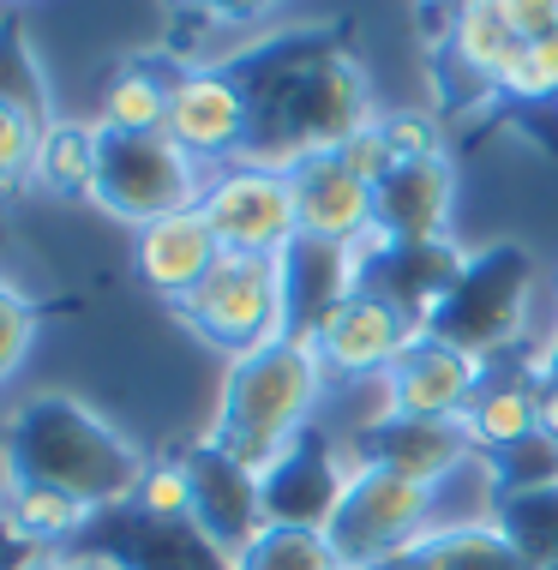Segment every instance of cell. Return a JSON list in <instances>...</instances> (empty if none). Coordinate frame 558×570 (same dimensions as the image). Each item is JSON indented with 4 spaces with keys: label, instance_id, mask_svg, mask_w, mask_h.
Listing matches in <instances>:
<instances>
[{
    "label": "cell",
    "instance_id": "4dcf8cb0",
    "mask_svg": "<svg viewBox=\"0 0 558 570\" xmlns=\"http://www.w3.org/2000/svg\"><path fill=\"white\" fill-rule=\"evenodd\" d=\"M49 570H97V564H85V559H60V564H49Z\"/></svg>",
    "mask_w": 558,
    "mask_h": 570
},
{
    "label": "cell",
    "instance_id": "1f68e13d",
    "mask_svg": "<svg viewBox=\"0 0 558 570\" xmlns=\"http://www.w3.org/2000/svg\"><path fill=\"white\" fill-rule=\"evenodd\" d=\"M552 295H558V276H552Z\"/></svg>",
    "mask_w": 558,
    "mask_h": 570
},
{
    "label": "cell",
    "instance_id": "7c38bea8",
    "mask_svg": "<svg viewBox=\"0 0 558 570\" xmlns=\"http://www.w3.org/2000/svg\"><path fill=\"white\" fill-rule=\"evenodd\" d=\"M223 265V240L205 217V205L175 210V217H157L133 235V271L150 295H163L168 306L186 301L205 276Z\"/></svg>",
    "mask_w": 558,
    "mask_h": 570
},
{
    "label": "cell",
    "instance_id": "f546056e",
    "mask_svg": "<svg viewBox=\"0 0 558 570\" xmlns=\"http://www.w3.org/2000/svg\"><path fill=\"white\" fill-rule=\"evenodd\" d=\"M540 439L558 451V384H540Z\"/></svg>",
    "mask_w": 558,
    "mask_h": 570
},
{
    "label": "cell",
    "instance_id": "ffe728a7",
    "mask_svg": "<svg viewBox=\"0 0 558 570\" xmlns=\"http://www.w3.org/2000/svg\"><path fill=\"white\" fill-rule=\"evenodd\" d=\"M180 72L150 67V60H127L102 90V127L108 132H168V102H175Z\"/></svg>",
    "mask_w": 558,
    "mask_h": 570
},
{
    "label": "cell",
    "instance_id": "3957f363",
    "mask_svg": "<svg viewBox=\"0 0 558 570\" xmlns=\"http://www.w3.org/2000/svg\"><path fill=\"white\" fill-rule=\"evenodd\" d=\"M7 469L19 481L60 487L85 499L90 511L102 504H127L150 462L133 451V439L115 421L90 414L72 396H37L19 421L7 426Z\"/></svg>",
    "mask_w": 558,
    "mask_h": 570
},
{
    "label": "cell",
    "instance_id": "cb8c5ba5",
    "mask_svg": "<svg viewBox=\"0 0 558 570\" xmlns=\"http://www.w3.org/2000/svg\"><path fill=\"white\" fill-rule=\"evenodd\" d=\"M37 331H42L37 301H30L19 283H7V276H0V391H7V384L19 379V366L30 361Z\"/></svg>",
    "mask_w": 558,
    "mask_h": 570
},
{
    "label": "cell",
    "instance_id": "2e32d148",
    "mask_svg": "<svg viewBox=\"0 0 558 570\" xmlns=\"http://www.w3.org/2000/svg\"><path fill=\"white\" fill-rule=\"evenodd\" d=\"M480 456H505L517 444L540 439V379L535 373H487L474 409L462 414Z\"/></svg>",
    "mask_w": 558,
    "mask_h": 570
},
{
    "label": "cell",
    "instance_id": "83f0119b",
    "mask_svg": "<svg viewBox=\"0 0 558 570\" xmlns=\"http://www.w3.org/2000/svg\"><path fill=\"white\" fill-rule=\"evenodd\" d=\"M499 7H505V19L517 24L522 42H535V37H547V30H558V0H499Z\"/></svg>",
    "mask_w": 558,
    "mask_h": 570
},
{
    "label": "cell",
    "instance_id": "7a4b0ae2",
    "mask_svg": "<svg viewBox=\"0 0 558 570\" xmlns=\"http://www.w3.org/2000/svg\"><path fill=\"white\" fill-rule=\"evenodd\" d=\"M324 391H331V373H324V361L306 343V331L276 336V343L228 361L205 444L265 481L294 456L306 426L319 421Z\"/></svg>",
    "mask_w": 558,
    "mask_h": 570
},
{
    "label": "cell",
    "instance_id": "d4e9b609",
    "mask_svg": "<svg viewBox=\"0 0 558 570\" xmlns=\"http://www.w3.org/2000/svg\"><path fill=\"white\" fill-rule=\"evenodd\" d=\"M499 97L517 102H558V30L535 37L529 49L517 55V67L499 79Z\"/></svg>",
    "mask_w": 558,
    "mask_h": 570
},
{
    "label": "cell",
    "instance_id": "5b68a950",
    "mask_svg": "<svg viewBox=\"0 0 558 570\" xmlns=\"http://www.w3.org/2000/svg\"><path fill=\"white\" fill-rule=\"evenodd\" d=\"M211 193V168L193 163L168 132H108L102 127V163H97V187L90 205L102 217L127 223L133 235L157 217L205 205Z\"/></svg>",
    "mask_w": 558,
    "mask_h": 570
},
{
    "label": "cell",
    "instance_id": "5bb4252c",
    "mask_svg": "<svg viewBox=\"0 0 558 570\" xmlns=\"http://www.w3.org/2000/svg\"><path fill=\"white\" fill-rule=\"evenodd\" d=\"M457 205V168L451 157H427V163H402L391 168V180L379 187V228L397 246H439L451 228Z\"/></svg>",
    "mask_w": 558,
    "mask_h": 570
},
{
    "label": "cell",
    "instance_id": "4316f807",
    "mask_svg": "<svg viewBox=\"0 0 558 570\" xmlns=\"http://www.w3.org/2000/svg\"><path fill=\"white\" fill-rule=\"evenodd\" d=\"M336 157H343V163L354 168V175L366 180V187H384V180H391V168H397V157H391V138H384L379 120H366V127L349 138V145H336Z\"/></svg>",
    "mask_w": 558,
    "mask_h": 570
},
{
    "label": "cell",
    "instance_id": "603a6c76",
    "mask_svg": "<svg viewBox=\"0 0 558 570\" xmlns=\"http://www.w3.org/2000/svg\"><path fill=\"white\" fill-rule=\"evenodd\" d=\"M42 127H49V115H37L19 97H0V193L19 187L30 168H37Z\"/></svg>",
    "mask_w": 558,
    "mask_h": 570
},
{
    "label": "cell",
    "instance_id": "d6986e66",
    "mask_svg": "<svg viewBox=\"0 0 558 570\" xmlns=\"http://www.w3.org/2000/svg\"><path fill=\"white\" fill-rule=\"evenodd\" d=\"M97 163H102V120L55 115L49 127H42L30 180H42L55 198H90V187H97Z\"/></svg>",
    "mask_w": 558,
    "mask_h": 570
},
{
    "label": "cell",
    "instance_id": "ba28073f",
    "mask_svg": "<svg viewBox=\"0 0 558 570\" xmlns=\"http://www.w3.org/2000/svg\"><path fill=\"white\" fill-rule=\"evenodd\" d=\"M414 331H427V325H414L409 306L397 295H384V288H372V283H354L343 301H331L313 325H306V343H313V354L324 361L331 384H361V379L391 373V361L409 348Z\"/></svg>",
    "mask_w": 558,
    "mask_h": 570
},
{
    "label": "cell",
    "instance_id": "e0dca14e",
    "mask_svg": "<svg viewBox=\"0 0 558 570\" xmlns=\"http://www.w3.org/2000/svg\"><path fill=\"white\" fill-rule=\"evenodd\" d=\"M522 49H529V42L517 37V24L505 19L499 0H457V12H451V55L487 90H499V79L517 67Z\"/></svg>",
    "mask_w": 558,
    "mask_h": 570
},
{
    "label": "cell",
    "instance_id": "6da1fadb",
    "mask_svg": "<svg viewBox=\"0 0 558 570\" xmlns=\"http://www.w3.org/2000/svg\"><path fill=\"white\" fill-rule=\"evenodd\" d=\"M241 85L253 102V157L276 168L349 145L366 120H379L366 72L336 42H276L258 55V79Z\"/></svg>",
    "mask_w": 558,
    "mask_h": 570
},
{
    "label": "cell",
    "instance_id": "30bf717a",
    "mask_svg": "<svg viewBox=\"0 0 558 570\" xmlns=\"http://www.w3.org/2000/svg\"><path fill=\"white\" fill-rule=\"evenodd\" d=\"M168 138L211 175L253 157V102L241 72L228 67H180L175 102H168Z\"/></svg>",
    "mask_w": 558,
    "mask_h": 570
},
{
    "label": "cell",
    "instance_id": "8fae6325",
    "mask_svg": "<svg viewBox=\"0 0 558 570\" xmlns=\"http://www.w3.org/2000/svg\"><path fill=\"white\" fill-rule=\"evenodd\" d=\"M294 180V210H301V240L306 246H354L379 223V187H366L336 150H313V157L288 163Z\"/></svg>",
    "mask_w": 558,
    "mask_h": 570
},
{
    "label": "cell",
    "instance_id": "484cf974",
    "mask_svg": "<svg viewBox=\"0 0 558 570\" xmlns=\"http://www.w3.org/2000/svg\"><path fill=\"white\" fill-rule=\"evenodd\" d=\"M379 127H384V138H391V157H397V168H402V163L444 157V138H439V120H432V115L402 109V115H379Z\"/></svg>",
    "mask_w": 558,
    "mask_h": 570
},
{
    "label": "cell",
    "instance_id": "9c48e42d",
    "mask_svg": "<svg viewBox=\"0 0 558 570\" xmlns=\"http://www.w3.org/2000/svg\"><path fill=\"white\" fill-rule=\"evenodd\" d=\"M384 384V409L409 414V421H462L474 409L480 384H487V354L462 348L444 331H414L409 348L391 361Z\"/></svg>",
    "mask_w": 558,
    "mask_h": 570
},
{
    "label": "cell",
    "instance_id": "44dd1931",
    "mask_svg": "<svg viewBox=\"0 0 558 570\" xmlns=\"http://www.w3.org/2000/svg\"><path fill=\"white\" fill-rule=\"evenodd\" d=\"M228 564L235 570H349V559L336 552V541L319 522H265Z\"/></svg>",
    "mask_w": 558,
    "mask_h": 570
},
{
    "label": "cell",
    "instance_id": "9a60e30c",
    "mask_svg": "<svg viewBox=\"0 0 558 570\" xmlns=\"http://www.w3.org/2000/svg\"><path fill=\"white\" fill-rule=\"evenodd\" d=\"M391 570H540L505 522H439Z\"/></svg>",
    "mask_w": 558,
    "mask_h": 570
},
{
    "label": "cell",
    "instance_id": "4fadbf2b",
    "mask_svg": "<svg viewBox=\"0 0 558 570\" xmlns=\"http://www.w3.org/2000/svg\"><path fill=\"white\" fill-rule=\"evenodd\" d=\"M361 451L379 462V469H391V474H402V481H414V487H432V492L451 487L457 474L480 456L462 421H409V414L379 421Z\"/></svg>",
    "mask_w": 558,
    "mask_h": 570
},
{
    "label": "cell",
    "instance_id": "ac0fdd59",
    "mask_svg": "<svg viewBox=\"0 0 558 570\" xmlns=\"http://www.w3.org/2000/svg\"><path fill=\"white\" fill-rule=\"evenodd\" d=\"M90 517H97V511H90L85 499H72V492H60V487H42V481H19V474L7 469L0 522H7L19 541H30V547H60V541H72V534H79Z\"/></svg>",
    "mask_w": 558,
    "mask_h": 570
},
{
    "label": "cell",
    "instance_id": "d6a6232c",
    "mask_svg": "<svg viewBox=\"0 0 558 570\" xmlns=\"http://www.w3.org/2000/svg\"><path fill=\"white\" fill-rule=\"evenodd\" d=\"M540 570H558V564H540Z\"/></svg>",
    "mask_w": 558,
    "mask_h": 570
},
{
    "label": "cell",
    "instance_id": "277c9868",
    "mask_svg": "<svg viewBox=\"0 0 558 570\" xmlns=\"http://www.w3.org/2000/svg\"><path fill=\"white\" fill-rule=\"evenodd\" d=\"M175 318L198 343L223 348L228 361L276 343V336H294V288H288V258H241L223 253L205 283L186 301H175Z\"/></svg>",
    "mask_w": 558,
    "mask_h": 570
},
{
    "label": "cell",
    "instance_id": "f1b7e54d",
    "mask_svg": "<svg viewBox=\"0 0 558 570\" xmlns=\"http://www.w3.org/2000/svg\"><path fill=\"white\" fill-rule=\"evenodd\" d=\"M193 7L223 12V19H265V12H271V7H283V0H193Z\"/></svg>",
    "mask_w": 558,
    "mask_h": 570
},
{
    "label": "cell",
    "instance_id": "52a82bcc",
    "mask_svg": "<svg viewBox=\"0 0 558 570\" xmlns=\"http://www.w3.org/2000/svg\"><path fill=\"white\" fill-rule=\"evenodd\" d=\"M205 217L223 240V253L241 258H288L301 246V210H294V180L276 163H228L211 175Z\"/></svg>",
    "mask_w": 558,
    "mask_h": 570
},
{
    "label": "cell",
    "instance_id": "8992f818",
    "mask_svg": "<svg viewBox=\"0 0 558 570\" xmlns=\"http://www.w3.org/2000/svg\"><path fill=\"white\" fill-rule=\"evenodd\" d=\"M439 492L414 487L402 474L379 469V462H361V469L343 481L331 517H324V534L336 541V552L349 559V570H391L402 552H409L421 534L439 529Z\"/></svg>",
    "mask_w": 558,
    "mask_h": 570
},
{
    "label": "cell",
    "instance_id": "7402d4cb",
    "mask_svg": "<svg viewBox=\"0 0 558 570\" xmlns=\"http://www.w3.org/2000/svg\"><path fill=\"white\" fill-rule=\"evenodd\" d=\"M133 504L150 522H186V517H198V474H193V462H180V456L150 462L145 481H138V492H133Z\"/></svg>",
    "mask_w": 558,
    "mask_h": 570
}]
</instances>
